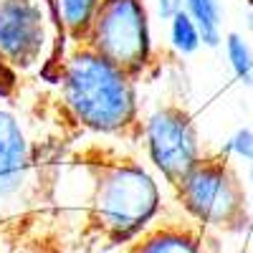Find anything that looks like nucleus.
Here are the masks:
<instances>
[{
  "label": "nucleus",
  "instance_id": "obj_4",
  "mask_svg": "<svg viewBox=\"0 0 253 253\" xmlns=\"http://www.w3.org/2000/svg\"><path fill=\"white\" fill-rule=\"evenodd\" d=\"M175 187L185 213L198 223L228 230H243L251 223L246 190L223 157H203Z\"/></svg>",
  "mask_w": 253,
  "mask_h": 253
},
{
  "label": "nucleus",
  "instance_id": "obj_18",
  "mask_svg": "<svg viewBox=\"0 0 253 253\" xmlns=\"http://www.w3.org/2000/svg\"><path fill=\"white\" fill-rule=\"evenodd\" d=\"M248 86H253V71H251V79H248Z\"/></svg>",
  "mask_w": 253,
  "mask_h": 253
},
{
  "label": "nucleus",
  "instance_id": "obj_11",
  "mask_svg": "<svg viewBox=\"0 0 253 253\" xmlns=\"http://www.w3.org/2000/svg\"><path fill=\"white\" fill-rule=\"evenodd\" d=\"M167 26H170V31H167V41H170V48H172L177 56H193V53L200 51L203 36H200L198 23L190 18L187 10L177 13Z\"/></svg>",
  "mask_w": 253,
  "mask_h": 253
},
{
  "label": "nucleus",
  "instance_id": "obj_9",
  "mask_svg": "<svg viewBox=\"0 0 253 253\" xmlns=\"http://www.w3.org/2000/svg\"><path fill=\"white\" fill-rule=\"evenodd\" d=\"M132 253H205L195 230L182 225H167L152 230L142 243L132 248Z\"/></svg>",
  "mask_w": 253,
  "mask_h": 253
},
{
  "label": "nucleus",
  "instance_id": "obj_10",
  "mask_svg": "<svg viewBox=\"0 0 253 253\" xmlns=\"http://www.w3.org/2000/svg\"><path fill=\"white\" fill-rule=\"evenodd\" d=\"M182 3L190 18L200 28L203 46L205 48L223 46L225 36H223V3L220 0H182Z\"/></svg>",
  "mask_w": 253,
  "mask_h": 253
},
{
  "label": "nucleus",
  "instance_id": "obj_13",
  "mask_svg": "<svg viewBox=\"0 0 253 253\" xmlns=\"http://www.w3.org/2000/svg\"><path fill=\"white\" fill-rule=\"evenodd\" d=\"M223 152H230V155H236L238 160L243 162H253V129H248V126H241V129L228 139L225 144V150Z\"/></svg>",
  "mask_w": 253,
  "mask_h": 253
},
{
  "label": "nucleus",
  "instance_id": "obj_16",
  "mask_svg": "<svg viewBox=\"0 0 253 253\" xmlns=\"http://www.w3.org/2000/svg\"><path fill=\"white\" fill-rule=\"evenodd\" d=\"M246 28L253 33V5L248 8V15H246Z\"/></svg>",
  "mask_w": 253,
  "mask_h": 253
},
{
  "label": "nucleus",
  "instance_id": "obj_2",
  "mask_svg": "<svg viewBox=\"0 0 253 253\" xmlns=\"http://www.w3.org/2000/svg\"><path fill=\"white\" fill-rule=\"evenodd\" d=\"M160 205V187L142 165L112 162L96 172L91 210L112 243H126L137 238L155 220Z\"/></svg>",
  "mask_w": 253,
  "mask_h": 253
},
{
  "label": "nucleus",
  "instance_id": "obj_1",
  "mask_svg": "<svg viewBox=\"0 0 253 253\" xmlns=\"http://www.w3.org/2000/svg\"><path fill=\"white\" fill-rule=\"evenodd\" d=\"M134 81L132 74L114 66L86 43H74L71 53L63 56L61 101L84 129L124 134L134 129L139 117Z\"/></svg>",
  "mask_w": 253,
  "mask_h": 253
},
{
  "label": "nucleus",
  "instance_id": "obj_15",
  "mask_svg": "<svg viewBox=\"0 0 253 253\" xmlns=\"http://www.w3.org/2000/svg\"><path fill=\"white\" fill-rule=\"evenodd\" d=\"M155 5H157V18L165 20V23H170L177 13L185 10L182 0H155Z\"/></svg>",
  "mask_w": 253,
  "mask_h": 253
},
{
  "label": "nucleus",
  "instance_id": "obj_14",
  "mask_svg": "<svg viewBox=\"0 0 253 253\" xmlns=\"http://www.w3.org/2000/svg\"><path fill=\"white\" fill-rule=\"evenodd\" d=\"M15 66L0 53V99H10V94L15 91Z\"/></svg>",
  "mask_w": 253,
  "mask_h": 253
},
{
  "label": "nucleus",
  "instance_id": "obj_17",
  "mask_svg": "<svg viewBox=\"0 0 253 253\" xmlns=\"http://www.w3.org/2000/svg\"><path fill=\"white\" fill-rule=\"evenodd\" d=\"M248 182H251V185H253V162H251V165H248Z\"/></svg>",
  "mask_w": 253,
  "mask_h": 253
},
{
  "label": "nucleus",
  "instance_id": "obj_5",
  "mask_svg": "<svg viewBox=\"0 0 253 253\" xmlns=\"http://www.w3.org/2000/svg\"><path fill=\"white\" fill-rule=\"evenodd\" d=\"M61 38L53 0H0V53L15 69L31 71L53 61Z\"/></svg>",
  "mask_w": 253,
  "mask_h": 253
},
{
  "label": "nucleus",
  "instance_id": "obj_12",
  "mask_svg": "<svg viewBox=\"0 0 253 253\" xmlns=\"http://www.w3.org/2000/svg\"><path fill=\"white\" fill-rule=\"evenodd\" d=\"M223 46H225V58L230 63V69H233L236 79L248 84L251 71H253V48H251V43L241 33L233 31V33H225Z\"/></svg>",
  "mask_w": 253,
  "mask_h": 253
},
{
  "label": "nucleus",
  "instance_id": "obj_8",
  "mask_svg": "<svg viewBox=\"0 0 253 253\" xmlns=\"http://www.w3.org/2000/svg\"><path fill=\"white\" fill-rule=\"evenodd\" d=\"M101 0H53V10L58 15V26L63 38L71 43H84L91 31Z\"/></svg>",
  "mask_w": 253,
  "mask_h": 253
},
{
  "label": "nucleus",
  "instance_id": "obj_7",
  "mask_svg": "<svg viewBox=\"0 0 253 253\" xmlns=\"http://www.w3.org/2000/svg\"><path fill=\"white\" fill-rule=\"evenodd\" d=\"M31 172V144L23 124L0 107V203L23 193Z\"/></svg>",
  "mask_w": 253,
  "mask_h": 253
},
{
  "label": "nucleus",
  "instance_id": "obj_6",
  "mask_svg": "<svg viewBox=\"0 0 253 253\" xmlns=\"http://www.w3.org/2000/svg\"><path fill=\"white\" fill-rule=\"evenodd\" d=\"M142 134L150 162L170 185H177L205 157L193 117L177 104L155 109L144 119Z\"/></svg>",
  "mask_w": 253,
  "mask_h": 253
},
{
  "label": "nucleus",
  "instance_id": "obj_3",
  "mask_svg": "<svg viewBox=\"0 0 253 253\" xmlns=\"http://www.w3.org/2000/svg\"><path fill=\"white\" fill-rule=\"evenodd\" d=\"M84 43L139 79L152 61V28L144 0H101Z\"/></svg>",
  "mask_w": 253,
  "mask_h": 253
}]
</instances>
